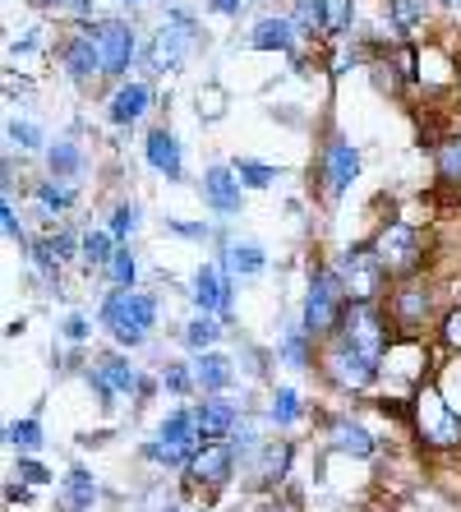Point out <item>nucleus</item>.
I'll return each mask as SVG.
<instances>
[{
    "instance_id": "obj_1",
    "label": "nucleus",
    "mask_w": 461,
    "mask_h": 512,
    "mask_svg": "<svg viewBox=\"0 0 461 512\" xmlns=\"http://www.w3.org/2000/svg\"><path fill=\"white\" fill-rule=\"evenodd\" d=\"M102 323L111 328L120 346H143L148 328L157 323V300L143 296V291H111L102 300Z\"/></svg>"
},
{
    "instance_id": "obj_2",
    "label": "nucleus",
    "mask_w": 461,
    "mask_h": 512,
    "mask_svg": "<svg viewBox=\"0 0 461 512\" xmlns=\"http://www.w3.org/2000/svg\"><path fill=\"white\" fill-rule=\"evenodd\" d=\"M346 291H342V277L332 268H319L309 277V296H305V314H300V328L309 337H323L332 328H342V314H346Z\"/></svg>"
},
{
    "instance_id": "obj_3",
    "label": "nucleus",
    "mask_w": 461,
    "mask_h": 512,
    "mask_svg": "<svg viewBox=\"0 0 461 512\" xmlns=\"http://www.w3.org/2000/svg\"><path fill=\"white\" fill-rule=\"evenodd\" d=\"M194 42H199V24H194V14L171 10L162 19V28L153 33V47H148V65H153V74L180 70L185 56L194 51Z\"/></svg>"
},
{
    "instance_id": "obj_4",
    "label": "nucleus",
    "mask_w": 461,
    "mask_h": 512,
    "mask_svg": "<svg viewBox=\"0 0 461 512\" xmlns=\"http://www.w3.org/2000/svg\"><path fill=\"white\" fill-rule=\"evenodd\" d=\"M332 273L342 277V291H346L351 305H374L379 282H383V263H379V254H374V245H355V250H346Z\"/></svg>"
},
{
    "instance_id": "obj_5",
    "label": "nucleus",
    "mask_w": 461,
    "mask_h": 512,
    "mask_svg": "<svg viewBox=\"0 0 461 512\" xmlns=\"http://www.w3.org/2000/svg\"><path fill=\"white\" fill-rule=\"evenodd\" d=\"M374 254H379L383 273L392 277H406L420 268V259H425V245H420V231L406 227V222H388V227L379 231V240H374Z\"/></svg>"
},
{
    "instance_id": "obj_6",
    "label": "nucleus",
    "mask_w": 461,
    "mask_h": 512,
    "mask_svg": "<svg viewBox=\"0 0 461 512\" xmlns=\"http://www.w3.org/2000/svg\"><path fill=\"white\" fill-rule=\"evenodd\" d=\"M415 425H420V434H425L434 448L461 443V416L452 411V402L438 393V388H420V397H415Z\"/></svg>"
},
{
    "instance_id": "obj_7",
    "label": "nucleus",
    "mask_w": 461,
    "mask_h": 512,
    "mask_svg": "<svg viewBox=\"0 0 461 512\" xmlns=\"http://www.w3.org/2000/svg\"><path fill=\"white\" fill-rule=\"evenodd\" d=\"M323 365H328V379L337 383V388H346V393H360V388H369V383H374V374H379L383 360L365 356V351H355V346H346L342 337H337Z\"/></svg>"
},
{
    "instance_id": "obj_8",
    "label": "nucleus",
    "mask_w": 461,
    "mask_h": 512,
    "mask_svg": "<svg viewBox=\"0 0 461 512\" xmlns=\"http://www.w3.org/2000/svg\"><path fill=\"white\" fill-rule=\"evenodd\" d=\"M93 33V42L102 47V65H107V74H125L130 70L134 51H139V37H134V28L125 24V19H102V24L88 28Z\"/></svg>"
},
{
    "instance_id": "obj_9",
    "label": "nucleus",
    "mask_w": 461,
    "mask_h": 512,
    "mask_svg": "<svg viewBox=\"0 0 461 512\" xmlns=\"http://www.w3.org/2000/svg\"><path fill=\"white\" fill-rule=\"evenodd\" d=\"M342 342L365 351V356L383 360V323H379V310L374 305H346L342 314Z\"/></svg>"
},
{
    "instance_id": "obj_10",
    "label": "nucleus",
    "mask_w": 461,
    "mask_h": 512,
    "mask_svg": "<svg viewBox=\"0 0 461 512\" xmlns=\"http://www.w3.org/2000/svg\"><path fill=\"white\" fill-rule=\"evenodd\" d=\"M203 199H208V208H213V213H222V217L240 213L245 185H240L236 167H222V162H217V167L203 171Z\"/></svg>"
},
{
    "instance_id": "obj_11",
    "label": "nucleus",
    "mask_w": 461,
    "mask_h": 512,
    "mask_svg": "<svg viewBox=\"0 0 461 512\" xmlns=\"http://www.w3.org/2000/svg\"><path fill=\"white\" fill-rule=\"evenodd\" d=\"M60 60H65V70H70L74 84H88L93 74H107V65H102V47L93 42V33H88V28H83V33H74L70 42H65Z\"/></svg>"
},
{
    "instance_id": "obj_12",
    "label": "nucleus",
    "mask_w": 461,
    "mask_h": 512,
    "mask_svg": "<svg viewBox=\"0 0 461 512\" xmlns=\"http://www.w3.org/2000/svg\"><path fill=\"white\" fill-rule=\"evenodd\" d=\"M143 157H148V167L166 180H180L185 176V153H180V139L171 130H153L148 143H143Z\"/></svg>"
},
{
    "instance_id": "obj_13",
    "label": "nucleus",
    "mask_w": 461,
    "mask_h": 512,
    "mask_svg": "<svg viewBox=\"0 0 461 512\" xmlns=\"http://www.w3.org/2000/svg\"><path fill=\"white\" fill-rule=\"evenodd\" d=\"M194 305H199V314H217L231 305V277L222 273V268H213V263H203L199 273H194Z\"/></svg>"
},
{
    "instance_id": "obj_14",
    "label": "nucleus",
    "mask_w": 461,
    "mask_h": 512,
    "mask_svg": "<svg viewBox=\"0 0 461 512\" xmlns=\"http://www.w3.org/2000/svg\"><path fill=\"white\" fill-rule=\"evenodd\" d=\"M355 171H360V148L346 139H332L328 143V194L332 199H342V194L351 190Z\"/></svg>"
},
{
    "instance_id": "obj_15",
    "label": "nucleus",
    "mask_w": 461,
    "mask_h": 512,
    "mask_svg": "<svg viewBox=\"0 0 461 512\" xmlns=\"http://www.w3.org/2000/svg\"><path fill=\"white\" fill-rule=\"evenodd\" d=\"M231 466H236V457H231L226 443H203L190 462V480H199V485H226Z\"/></svg>"
},
{
    "instance_id": "obj_16",
    "label": "nucleus",
    "mask_w": 461,
    "mask_h": 512,
    "mask_svg": "<svg viewBox=\"0 0 461 512\" xmlns=\"http://www.w3.org/2000/svg\"><path fill=\"white\" fill-rule=\"evenodd\" d=\"M226 259H222V273L226 277H259L263 268H268V254H263V245H254V240H226Z\"/></svg>"
},
{
    "instance_id": "obj_17",
    "label": "nucleus",
    "mask_w": 461,
    "mask_h": 512,
    "mask_svg": "<svg viewBox=\"0 0 461 512\" xmlns=\"http://www.w3.org/2000/svg\"><path fill=\"white\" fill-rule=\"evenodd\" d=\"M236 406L231 402H203L199 411H194V425H199V439L203 443H222L231 439V429H236Z\"/></svg>"
},
{
    "instance_id": "obj_18",
    "label": "nucleus",
    "mask_w": 461,
    "mask_h": 512,
    "mask_svg": "<svg viewBox=\"0 0 461 512\" xmlns=\"http://www.w3.org/2000/svg\"><path fill=\"white\" fill-rule=\"evenodd\" d=\"M249 47L254 51H291L296 47V24L282 19V14H263L254 33H249Z\"/></svg>"
},
{
    "instance_id": "obj_19",
    "label": "nucleus",
    "mask_w": 461,
    "mask_h": 512,
    "mask_svg": "<svg viewBox=\"0 0 461 512\" xmlns=\"http://www.w3.org/2000/svg\"><path fill=\"white\" fill-rule=\"evenodd\" d=\"M148 102H153V88H148V84H120L107 111H111V120H116V125H139L143 111H148Z\"/></svg>"
},
{
    "instance_id": "obj_20",
    "label": "nucleus",
    "mask_w": 461,
    "mask_h": 512,
    "mask_svg": "<svg viewBox=\"0 0 461 512\" xmlns=\"http://www.w3.org/2000/svg\"><path fill=\"white\" fill-rule=\"evenodd\" d=\"M47 167H51V180H74L83 176V153L74 139H56L47 143Z\"/></svg>"
},
{
    "instance_id": "obj_21",
    "label": "nucleus",
    "mask_w": 461,
    "mask_h": 512,
    "mask_svg": "<svg viewBox=\"0 0 461 512\" xmlns=\"http://www.w3.org/2000/svg\"><path fill=\"white\" fill-rule=\"evenodd\" d=\"M328 439L337 453H351V457H369L374 453V439H369L365 425H355V420H337V425L328 429Z\"/></svg>"
},
{
    "instance_id": "obj_22",
    "label": "nucleus",
    "mask_w": 461,
    "mask_h": 512,
    "mask_svg": "<svg viewBox=\"0 0 461 512\" xmlns=\"http://www.w3.org/2000/svg\"><path fill=\"white\" fill-rule=\"evenodd\" d=\"M194 383H199L203 393H222L226 383H231V360L217 356V351H203L194 360Z\"/></svg>"
},
{
    "instance_id": "obj_23",
    "label": "nucleus",
    "mask_w": 461,
    "mask_h": 512,
    "mask_svg": "<svg viewBox=\"0 0 461 512\" xmlns=\"http://www.w3.org/2000/svg\"><path fill=\"white\" fill-rule=\"evenodd\" d=\"M296 33H332V0H296V14H291Z\"/></svg>"
},
{
    "instance_id": "obj_24",
    "label": "nucleus",
    "mask_w": 461,
    "mask_h": 512,
    "mask_svg": "<svg viewBox=\"0 0 461 512\" xmlns=\"http://www.w3.org/2000/svg\"><path fill=\"white\" fill-rule=\"evenodd\" d=\"M37 208H42V213H65V208H74V185L70 180H37Z\"/></svg>"
},
{
    "instance_id": "obj_25",
    "label": "nucleus",
    "mask_w": 461,
    "mask_h": 512,
    "mask_svg": "<svg viewBox=\"0 0 461 512\" xmlns=\"http://www.w3.org/2000/svg\"><path fill=\"white\" fill-rule=\"evenodd\" d=\"M65 499H70V508H74V512H88V508H93L97 485H93V476H88L83 466H74L70 476H65Z\"/></svg>"
},
{
    "instance_id": "obj_26",
    "label": "nucleus",
    "mask_w": 461,
    "mask_h": 512,
    "mask_svg": "<svg viewBox=\"0 0 461 512\" xmlns=\"http://www.w3.org/2000/svg\"><path fill=\"white\" fill-rule=\"evenodd\" d=\"M194 434H199V425H194L190 411H171V416L162 420V429H157V439L180 443V448H194Z\"/></svg>"
},
{
    "instance_id": "obj_27",
    "label": "nucleus",
    "mask_w": 461,
    "mask_h": 512,
    "mask_svg": "<svg viewBox=\"0 0 461 512\" xmlns=\"http://www.w3.org/2000/svg\"><path fill=\"white\" fill-rule=\"evenodd\" d=\"M383 5H388L392 28H402V33H415L425 24V0H383Z\"/></svg>"
},
{
    "instance_id": "obj_28",
    "label": "nucleus",
    "mask_w": 461,
    "mask_h": 512,
    "mask_svg": "<svg viewBox=\"0 0 461 512\" xmlns=\"http://www.w3.org/2000/svg\"><path fill=\"white\" fill-rule=\"evenodd\" d=\"M231 167H236V176H240V185H245V190H268L272 180H277V167L254 162V157H236Z\"/></svg>"
},
{
    "instance_id": "obj_29",
    "label": "nucleus",
    "mask_w": 461,
    "mask_h": 512,
    "mask_svg": "<svg viewBox=\"0 0 461 512\" xmlns=\"http://www.w3.org/2000/svg\"><path fill=\"white\" fill-rule=\"evenodd\" d=\"M79 254H83V263H88V268H107V263L116 259L107 231H88V236L79 240Z\"/></svg>"
},
{
    "instance_id": "obj_30",
    "label": "nucleus",
    "mask_w": 461,
    "mask_h": 512,
    "mask_svg": "<svg viewBox=\"0 0 461 512\" xmlns=\"http://www.w3.org/2000/svg\"><path fill=\"white\" fill-rule=\"evenodd\" d=\"M217 337H222V328L213 323V314H199V319H190V328H185V346H190V351H208Z\"/></svg>"
},
{
    "instance_id": "obj_31",
    "label": "nucleus",
    "mask_w": 461,
    "mask_h": 512,
    "mask_svg": "<svg viewBox=\"0 0 461 512\" xmlns=\"http://www.w3.org/2000/svg\"><path fill=\"white\" fill-rule=\"evenodd\" d=\"M143 457H148V462H162V466H190L194 462V453L190 448H180V443H166V439H153L148 443V448H143Z\"/></svg>"
},
{
    "instance_id": "obj_32",
    "label": "nucleus",
    "mask_w": 461,
    "mask_h": 512,
    "mask_svg": "<svg viewBox=\"0 0 461 512\" xmlns=\"http://www.w3.org/2000/svg\"><path fill=\"white\" fill-rule=\"evenodd\" d=\"M111 282H116V291H134V277H139V259H134L130 250H116V259L107 263Z\"/></svg>"
},
{
    "instance_id": "obj_33",
    "label": "nucleus",
    "mask_w": 461,
    "mask_h": 512,
    "mask_svg": "<svg viewBox=\"0 0 461 512\" xmlns=\"http://www.w3.org/2000/svg\"><path fill=\"white\" fill-rule=\"evenodd\" d=\"M5 139L14 143V148H42V143H47V134H42V125H33V120H10V125H5Z\"/></svg>"
},
{
    "instance_id": "obj_34",
    "label": "nucleus",
    "mask_w": 461,
    "mask_h": 512,
    "mask_svg": "<svg viewBox=\"0 0 461 512\" xmlns=\"http://www.w3.org/2000/svg\"><path fill=\"white\" fill-rule=\"evenodd\" d=\"M5 439H10L19 453H33V448H42V425H37V420H14V425L5 429Z\"/></svg>"
},
{
    "instance_id": "obj_35",
    "label": "nucleus",
    "mask_w": 461,
    "mask_h": 512,
    "mask_svg": "<svg viewBox=\"0 0 461 512\" xmlns=\"http://www.w3.org/2000/svg\"><path fill=\"white\" fill-rule=\"evenodd\" d=\"M268 416H272V425H291V420L300 416L296 388H277V397H272V406H268Z\"/></svg>"
},
{
    "instance_id": "obj_36",
    "label": "nucleus",
    "mask_w": 461,
    "mask_h": 512,
    "mask_svg": "<svg viewBox=\"0 0 461 512\" xmlns=\"http://www.w3.org/2000/svg\"><path fill=\"white\" fill-rule=\"evenodd\" d=\"M305 328H291V333L282 337V356H286V365H291V370H305L309 365V346H305Z\"/></svg>"
},
{
    "instance_id": "obj_37",
    "label": "nucleus",
    "mask_w": 461,
    "mask_h": 512,
    "mask_svg": "<svg viewBox=\"0 0 461 512\" xmlns=\"http://www.w3.org/2000/svg\"><path fill=\"white\" fill-rule=\"evenodd\" d=\"M425 310H429L425 291H402V296H397V314H402L406 328H415V323L425 319Z\"/></svg>"
},
{
    "instance_id": "obj_38",
    "label": "nucleus",
    "mask_w": 461,
    "mask_h": 512,
    "mask_svg": "<svg viewBox=\"0 0 461 512\" xmlns=\"http://www.w3.org/2000/svg\"><path fill=\"white\" fill-rule=\"evenodd\" d=\"M139 231V203H116V213H111V236L125 240Z\"/></svg>"
},
{
    "instance_id": "obj_39",
    "label": "nucleus",
    "mask_w": 461,
    "mask_h": 512,
    "mask_svg": "<svg viewBox=\"0 0 461 512\" xmlns=\"http://www.w3.org/2000/svg\"><path fill=\"white\" fill-rule=\"evenodd\" d=\"M438 176H443V180H461V139L443 143V153H438Z\"/></svg>"
},
{
    "instance_id": "obj_40",
    "label": "nucleus",
    "mask_w": 461,
    "mask_h": 512,
    "mask_svg": "<svg viewBox=\"0 0 461 512\" xmlns=\"http://www.w3.org/2000/svg\"><path fill=\"white\" fill-rule=\"evenodd\" d=\"M37 245H42V250H47L56 263H65V259H70V254H74V236H70V231H60V236L37 240Z\"/></svg>"
},
{
    "instance_id": "obj_41",
    "label": "nucleus",
    "mask_w": 461,
    "mask_h": 512,
    "mask_svg": "<svg viewBox=\"0 0 461 512\" xmlns=\"http://www.w3.org/2000/svg\"><path fill=\"white\" fill-rule=\"evenodd\" d=\"M37 10H65V14H79V19H88L93 14V0H33Z\"/></svg>"
},
{
    "instance_id": "obj_42",
    "label": "nucleus",
    "mask_w": 461,
    "mask_h": 512,
    "mask_svg": "<svg viewBox=\"0 0 461 512\" xmlns=\"http://www.w3.org/2000/svg\"><path fill=\"white\" fill-rule=\"evenodd\" d=\"M0 217H5V236L24 245V222H19V213H14V199H10V194H5V208H0Z\"/></svg>"
},
{
    "instance_id": "obj_43",
    "label": "nucleus",
    "mask_w": 461,
    "mask_h": 512,
    "mask_svg": "<svg viewBox=\"0 0 461 512\" xmlns=\"http://www.w3.org/2000/svg\"><path fill=\"white\" fill-rule=\"evenodd\" d=\"M162 383H166V388H171V393H180V397H185V393H190V388H194V379H190V374H185V370H180V365H166Z\"/></svg>"
},
{
    "instance_id": "obj_44",
    "label": "nucleus",
    "mask_w": 461,
    "mask_h": 512,
    "mask_svg": "<svg viewBox=\"0 0 461 512\" xmlns=\"http://www.w3.org/2000/svg\"><path fill=\"white\" fill-rule=\"evenodd\" d=\"M37 33H42V28H24V37H14L10 42V56H33V51L42 47V37Z\"/></svg>"
},
{
    "instance_id": "obj_45",
    "label": "nucleus",
    "mask_w": 461,
    "mask_h": 512,
    "mask_svg": "<svg viewBox=\"0 0 461 512\" xmlns=\"http://www.w3.org/2000/svg\"><path fill=\"white\" fill-rule=\"evenodd\" d=\"M166 227L176 231V236H185V240H208V236H213V227H208V222H166Z\"/></svg>"
},
{
    "instance_id": "obj_46",
    "label": "nucleus",
    "mask_w": 461,
    "mask_h": 512,
    "mask_svg": "<svg viewBox=\"0 0 461 512\" xmlns=\"http://www.w3.org/2000/svg\"><path fill=\"white\" fill-rule=\"evenodd\" d=\"M19 476H24L28 480V485H47V471H42V466H37V462H28V457H19Z\"/></svg>"
},
{
    "instance_id": "obj_47",
    "label": "nucleus",
    "mask_w": 461,
    "mask_h": 512,
    "mask_svg": "<svg viewBox=\"0 0 461 512\" xmlns=\"http://www.w3.org/2000/svg\"><path fill=\"white\" fill-rule=\"evenodd\" d=\"M88 333H93V328H88V319H83V314H70V319H65V337H70V342H83Z\"/></svg>"
},
{
    "instance_id": "obj_48",
    "label": "nucleus",
    "mask_w": 461,
    "mask_h": 512,
    "mask_svg": "<svg viewBox=\"0 0 461 512\" xmlns=\"http://www.w3.org/2000/svg\"><path fill=\"white\" fill-rule=\"evenodd\" d=\"M443 337H448L452 346H461V310L448 314V323H443Z\"/></svg>"
},
{
    "instance_id": "obj_49",
    "label": "nucleus",
    "mask_w": 461,
    "mask_h": 512,
    "mask_svg": "<svg viewBox=\"0 0 461 512\" xmlns=\"http://www.w3.org/2000/svg\"><path fill=\"white\" fill-rule=\"evenodd\" d=\"M240 5H245V0H208V10L226 14V19H231V14H240Z\"/></svg>"
},
{
    "instance_id": "obj_50",
    "label": "nucleus",
    "mask_w": 461,
    "mask_h": 512,
    "mask_svg": "<svg viewBox=\"0 0 461 512\" xmlns=\"http://www.w3.org/2000/svg\"><path fill=\"white\" fill-rule=\"evenodd\" d=\"M443 10H452V14H461V0H443Z\"/></svg>"
},
{
    "instance_id": "obj_51",
    "label": "nucleus",
    "mask_w": 461,
    "mask_h": 512,
    "mask_svg": "<svg viewBox=\"0 0 461 512\" xmlns=\"http://www.w3.org/2000/svg\"><path fill=\"white\" fill-rule=\"evenodd\" d=\"M254 512H282V508H277V503H263V508H254Z\"/></svg>"
},
{
    "instance_id": "obj_52",
    "label": "nucleus",
    "mask_w": 461,
    "mask_h": 512,
    "mask_svg": "<svg viewBox=\"0 0 461 512\" xmlns=\"http://www.w3.org/2000/svg\"><path fill=\"white\" fill-rule=\"evenodd\" d=\"M125 5H148V0H125Z\"/></svg>"
},
{
    "instance_id": "obj_53",
    "label": "nucleus",
    "mask_w": 461,
    "mask_h": 512,
    "mask_svg": "<svg viewBox=\"0 0 461 512\" xmlns=\"http://www.w3.org/2000/svg\"><path fill=\"white\" fill-rule=\"evenodd\" d=\"M166 512H176V508H166Z\"/></svg>"
},
{
    "instance_id": "obj_54",
    "label": "nucleus",
    "mask_w": 461,
    "mask_h": 512,
    "mask_svg": "<svg viewBox=\"0 0 461 512\" xmlns=\"http://www.w3.org/2000/svg\"><path fill=\"white\" fill-rule=\"evenodd\" d=\"M457 383H461V374H457Z\"/></svg>"
}]
</instances>
